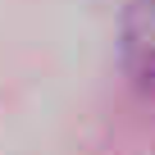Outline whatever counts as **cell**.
I'll return each instance as SVG.
<instances>
[{"label": "cell", "instance_id": "1", "mask_svg": "<svg viewBox=\"0 0 155 155\" xmlns=\"http://www.w3.org/2000/svg\"><path fill=\"white\" fill-rule=\"evenodd\" d=\"M119 64L137 87H155V0H128L119 18Z\"/></svg>", "mask_w": 155, "mask_h": 155}]
</instances>
